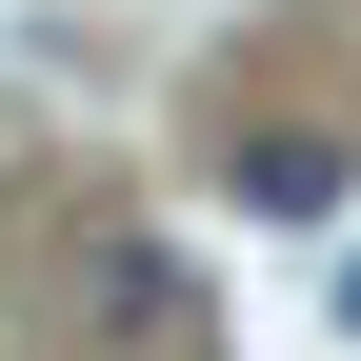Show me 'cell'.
Returning <instances> with one entry per match:
<instances>
[{
	"label": "cell",
	"mask_w": 361,
	"mask_h": 361,
	"mask_svg": "<svg viewBox=\"0 0 361 361\" xmlns=\"http://www.w3.org/2000/svg\"><path fill=\"white\" fill-rule=\"evenodd\" d=\"M221 201H241V221H341V201H361V141H322V121H261V141L221 161Z\"/></svg>",
	"instance_id": "obj_1"
},
{
	"label": "cell",
	"mask_w": 361,
	"mask_h": 361,
	"mask_svg": "<svg viewBox=\"0 0 361 361\" xmlns=\"http://www.w3.org/2000/svg\"><path fill=\"white\" fill-rule=\"evenodd\" d=\"M80 322H101V341H180V322H201V281H180L161 241H80Z\"/></svg>",
	"instance_id": "obj_2"
},
{
	"label": "cell",
	"mask_w": 361,
	"mask_h": 361,
	"mask_svg": "<svg viewBox=\"0 0 361 361\" xmlns=\"http://www.w3.org/2000/svg\"><path fill=\"white\" fill-rule=\"evenodd\" d=\"M341 341H361V241H341Z\"/></svg>",
	"instance_id": "obj_3"
}]
</instances>
